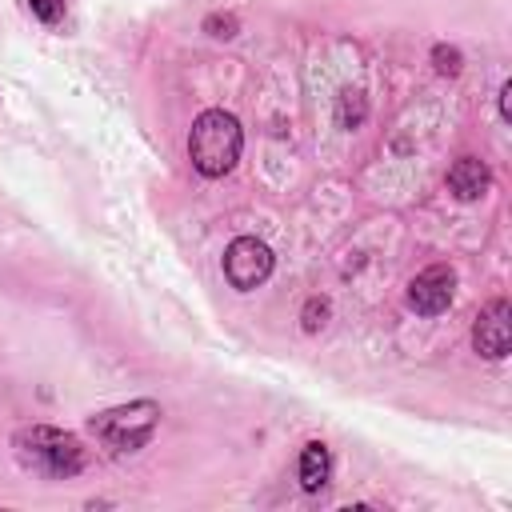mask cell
I'll use <instances>...</instances> for the list:
<instances>
[{"label": "cell", "mask_w": 512, "mask_h": 512, "mask_svg": "<svg viewBox=\"0 0 512 512\" xmlns=\"http://www.w3.org/2000/svg\"><path fill=\"white\" fill-rule=\"evenodd\" d=\"M328 472H332V456H328V444H320V440L304 444V452H300V464H296L300 488H304V492H320V488L328 484Z\"/></svg>", "instance_id": "cell-8"}, {"label": "cell", "mask_w": 512, "mask_h": 512, "mask_svg": "<svg viewBox=\"0 0 512 512\" xmlns=\"http://www.w3.org/2000/svg\"><path fill=\"white\" fill-rule=\"evenodd\" d=\"M324 320H328V300L312 296V300L304 304V332H316V328H324Z\"/></svg>", "instance_id": "cell-10"}, {"label": "cell", "mask_w": 512, "mask_h": 512, "mask_svg": "<svg viewBox=\"0 0 512 512\" xmlns=\"http://www.w3.org/2000/svg\"><path fill=\"white\" fill-rule=\"evenodd\" d=\"M432 60H436V72H440V76H456V72H460V64H464V60H460V52H456V48H448V44H436V48H432Z\"/></svg>", "instance_id": "cell-9"}, {"label": "cell", "mask_w": 512, "mask_h": 512, "mask_svg": "<svg viewBox=\"0 0 512 512\" xmlns=\"http://www.w3.org/2000/svg\"><path fill=\"white\" fill-rule=\"evenodd\" d=\"M472 348L488 360H504L512 348V304L496 296L472 324Z\"/></svg>", "instance_id": "cell-6"}, {"label": "cell", "mask_w": 512, "mask_h": 512, "mask_svg": "<svg viewBox=\"0 0 512 512\" xmlns=\"http://www.w3.org/2000/svg\"><path fill=\"white\" fill-rule=\"evenodd\" d=\"M156 424H160V404L156 400H132V404H120V408L96 412L88 420V432L112 456H124V452H140L156 436Z\"/></svg>", "instance_id": "cell-3"}, {"label": "cell", "mask_w": 512, "mask_h": 512, "mask_svg": "<svg viewBox=\"0 0 512 512\" xmlns=\"http://www.w3.org/2000/svg\"><path fill=\"white\" fill-rule=\"evenodd\" d=\"M508 96H512V84H500V116L508 120L512 112H508Z\"/></svg>", "instance_id": "cell-13"}, {"label": "cell", "mask_w": 512, "mask_h": 512, "mask_svg": "<svg viewBox=\"0 0 512 512\" xmlns=\"http://www.w3.org/2000/svg\"><path fill=\"white\" fill-rule=\"evenodd\" d=\"M488 184H492V172H488V164L476 160V156H460V160L448 168V192H452L456 200H480V196L488 192Z\"/></svg>", "instance_id": "cell-7"}, {"label": "cell", "mask_w": 512, "mask_h": 512, "mask_svg": "<svg viewBox=\"0 0 512 512\" xmlns=\"http://www.w3.org/2000/svg\"><path fill=\"white\" fill-rule=\"evenodd\" d=\"M452 292H456V272L448 264H432L408 280V308L420 316H440L452 304Z\"/></svg>", "instance_id": "cell-5"}, {"label": "cell", "mask_w": 512, "mask_h": 512, "mask_svg": "<svg viewBox=\"0 0 512 512\" xmlns=\"http://www.w3.org/2000/svg\"><path fill=\"white\" fill-rule=\"evenodd\" d=\"M28 8L40 24H56L64 16V0H28Z\"/></svg>", "instance_id": "cell-11"}, {"label": "cell", "mask_w": 512, "mask_h": 512, "mask_svg": "<svg viewBox=\"0 0 512 512\" xmlns=\"http://www.w3.org/2000/svg\"><path fill=\"white\" fill-rule=\"evenodd\" d=\"M204 28H208L212 36H236V20H232V16H208Z\"/></svg>", "instance_id": "cell-12"}, {"label": "cell", "mask_w": 512, "mask_h": 512, "mask_svg": "<svg viewBox=\"0 0 512 512\" xmlns=\"http://www.w3.org/2000/svg\"><path fill=\"white\" fill-rule=\"evenodd\" d=\"M272 264H276L272 248H268L264 240H256V236H236V240L224 248V276H228V284H232L236 292L260 288V284L272 276Z\"/></svg>", "instance_id": "cell-4"}, {"label": "cell", "mask_w": 512, "mask_h": 512, "mask_svg": "<svg viewBox=\"0 0 512 512\" xmlns=\"http://www.w3.org/2000/svg\"><path fill=\"white\" fill-rule=\"evenodd\" d=\"M12 448H16V460L40 476H52V480H68L76 472H84L88 464V452L84 444L64 432V428H52V424H32V428H20L12 436Z\"/></svg>", "instance_id": "cell-1"}, {"label": "cell", "mask_w": 512, "mask_h": 512, "mask_svg": "<svg viewBox=\"0 0 512 512\" xmlns=\"http://www.w3.org/2000/svg\"><path fill=\"white\" fill-rule=\"evenodd\" d=\"M240 148H244V132H240V120L224 108H208L192 120V132H188V160L200 176L216 180L224 172H232V164L240 160Z\"/></svg>", "instance_id": "cell-2"}]
</instances>
